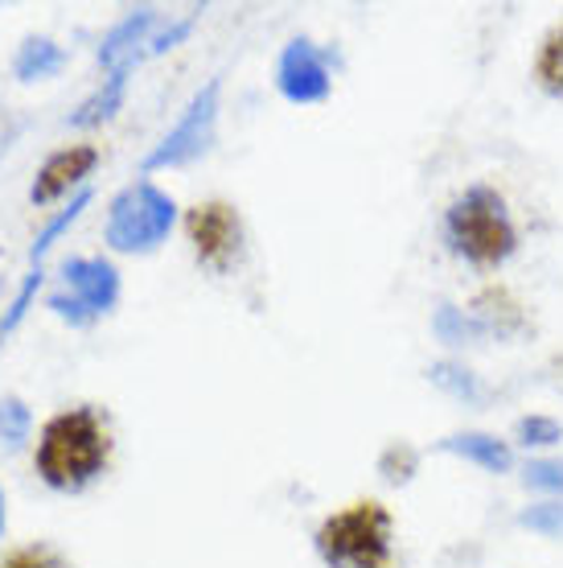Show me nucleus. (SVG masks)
Here are the masks:
<instances>
[{"instance_id":"f257e3e1","label":"nucleus","mask_w":563,"mask_h":568,"mask_svg":"<svg viewBox=\"0 0 563 568\" xmlns=\"http://www.w3.org/2000/svg\"><path fill=\"white\" fill-rule=\"evenodd\" d=\"M112 462V428L95 408H62L42 425L33 469L58 495H79Z\"/></svg>"},{"instance_id":"f03ea898","label":"nucleus","mask_w":563,"mask_h":568,"mask_svg":"<svg viewBox=\"0 0 563 568\" xmlns=\"http://www.w3.org/2000/svg\"><path fill=\"white\" fill-rule=\"evenodd\" d=\"M317 552L329 568H395L391 511L375 498L350 503L317 527Z\"/></svg>"},{"instance_id":"7ed1b4c3","label":"nucleus","mask_w":563,"mask_h":568,"mask_svg":"<svg viewBox=\"0 0 563 568\" xmlns=\"http://www.w3.org/2000/svg\"><path fill=\"white\" fill-rule=\"evenodd\" d=\"M449 243L478 268H498L502 260L514 256L519 231L510 223L506 202L493 194L490 185H473L449 211Z\"/></svg>"},{"instance_id":"20e7f679","label":"nucleus","mask_w":563,"mask_h":568,"mask_svg":"<svg viewBox=\"0 0 563 568\" xmlns=\"http://www.w3.org/2000/svg\"><path fill=\"white\" fill-rule=\"evenodd\" d=\"M177 206L173 199L153 182H132L108 206V223H103V240L112 252H127V256H144L156 252L161 243L170 240Z\"/></svg>"},{"instance_id":"39448f33","label":"nucleus","mask_w":563,"mask_h":568,"mask_svg":"<svg viewBox=\"0 0 563 568\" xmlns=\"http://www.w3.org/2000/svg\"><path fill=\"white\" fill-rule=\"evenodd\" d=\"M120 301V272L103 256H74L62 264V288L45 297V305L71 322V326H91L103 313L115 310Z\"/></svg>"},{"instance_id":"423d86ee","label":"nucleus","mask_w":563,"mask_h":568,"mask_svg":"<svg viewBox=\"0 0 563 568\" xmlns=\"http://www.w3.org/2000/svg\"><path fill=\"white\" fill-rule=\"evenodd\" d=\"M185 235L194 243V256L202 260V268L211 272H231L243 252V219L223 199L197 202L194 211L185 214Z\"/></svg>"},{"instance_id":"0eeeda50","label":"nucleus","mask_w":563,"mask_h":568,"mask_svg":"<svg viewBox=\"0 0 563 568\" xmlns=\"http://www.w3.org/2000/svg\"><path fill=\"white\" fill-rule=\"evenodd\" d=\"M218 79H211V83L197 91L194 100H190V108H185V115L173 124V132L161 141V149H153L149 153V161H144V170H165V165H185V161H194L197 153H206L214 141V120H218Z\"/></svg>"},{"instance_id":"6e6552de","label":"nucleus","mask_w":563,"mask_h":568,"mask_svg":"<svg viewBox=\"0 0 563 568\" xmlns=\"http://www.w3.org/2000/svg\"><path fill=\"white\" fill-rule=\"evenodd\" d=\"M276 87L288 103H321L329 95V62L309 38H296L284 45L280 62H276Z\"/></svg>"},{"instance_id":"1a4fd4ad","label":"nucleus","mask_w":563,"mask_h":568,"mask_svg":"<svg viewBox=\"0 0 563 568\" xmlns=\"http://www.w3.org/2000/svg\"><path fill=\"white\" fill-rule=\"evenodd\" d=\"M99 165V149L95 144H66V149H58L42 161V170L29 185V202L33 206H50V202L66 199V194H79L86 190V178L95 173Z\"/></svg>"},{"instance_id":"9d476101","label":"nucleus","mask_w":563,"mask_h":568,"mask_svg":"<svg viewBox=\"0 0 563 568\" xmlns=\"http://www.w3.org/2000/svg\"><path fill=\"white\" fill-rule=\"evenodd\" d=\"M156 26V13L153 9H141V13L124 17L120 26L103 38V45H99V62L108 67V71H115V67H127V62H141V54H136V45L144 42V33Z\"/></svg>"},{"instance_id":"9b49d317","label":"nucleus","mask_w":563,"mask_h":568,"mask_svg":"<svg viewBox=\"0 0 563 568\" xmlns=\"http://www.w3.org/2000/svg\"><path fill=\"white\" fill-rule=\"evenodd\" d=\"M132 67L136 62H127V67H115L108 79H103V87H99L95 95L79 108V112L71 115V124L74 129H91V124H103V120H112L115 108L124 103V91H127V74H132Z\"/></svg>"},{"instance_id":"f8f14e48","label":"nucleus","mask_w":563,"mask_h":568,"mask_svg":"<svg viewBox=\"0 0 563 568\" xmlns=\"http://www.w3.org/2000/svg\"><path fill=\"white\" fill-rule=\"evenodd\" d=\"M62 62H66L62 45H54L50 38H29L13 58V74L21 79V83H33V79H50V74H58L62 71Z\"/></svg>"},{"instance_id":"ddd939ff","label":"nucleus","mask_w":563,"mask_h":568,"mask_svg":"<svg viewBox=\"0 0 563 568\" xmlns=\"http://www.w3.org/2000/svg\"><path fill=\"white\" fill-rule=\"evenodd\" d=\"M86 206H91V185H86V190H79V194L71 199V206H66V211H58L54 219L38 231V240H33V247H29V260H33V264H42V256L58 243V235H62V231H71V223L86 211Z\"/></svg>"},{"instance_id":"4468645a","label":"nucleus","mask_w":563,"mask_h":568,"mask_svg":"<svg viewBox=\"0 0 563 568\" xmlns=\"http://www.w3.org/2000/svg\"><path fill=\"white\" fill-rule=\"evenodd\" d=\"M535 79L547 95H563V26L551 29L535 58Z\"/></svg>"},{"instance_id":"2eb2a0df","label":"nucleus","mask_w":563,"mask_h":568,"mask_svg":"<svg viewBox=\"0 0 563 568\" xmlns=\"http://www.w3.org/2000/svg\"><path fill=\"white\" fill-rule=\"evenodd\" d=\"M0 568H71V560L54 552L50 544H25V548H13V552L0 556Z\"/></svg>"},{"instance_id":"dca6fc26","label":"nucleus","mask_w":563,"mask_h":568,"mask_svg":"<svg viewBox=\"0 0 563 568\" xmlns=\"http://www.w3.org/2000/svg\"><path fill=\"white\" fill-rule=\"evenodd\" d=\"M449 449L473 457V462H481L485 469H506L510 466V454L490 437H457V440H449Z\"/></svg>"},{"instance_id":"f3484780","label":"nucleus","mask_w":563,"mask_h":568,"mask_svg":"<svg viewBox=\"0 0 563 568\" xmlns=\"http://www.w3.org/2000/svg\"><path fill=\"white\" fill-rule=\"evenodd\" d=\"M38 288H42V268H33L25 276V284L17 288V297H13V305H9V313L0 317V342L9 338L21 322H25V313H29V305H33V297H38Z\"/></svg>"},{"instance_id":"a211bd4d","label":"nucleus","mask_w":563,"mask_h":568,"mask_svg":"<svg viewBox=\"0 0 563 568\" xmlns=\"http://www.w3.org/2000/svg\"><path fill=\"white\" fill-rule=\"evenodd\" d=\"M29 433V408L21 404L17 396L0 399V437L9 440V445H17V440H25Z\"/></svg>"},{"instance_id":"6ab92c4d","label":"nucleus","mask_w":563,"mask_h":568,"mask_svg":"<svg viewBox=\"0 0 563 568\" xmlns=\"http://www.w3.org/2000/svg\"><path fill=\"white\" fill-rule=\"evenodd\" d=\"M563 466H531V483H539V486H560L563 490Z\"/></svg>"},{"instance_id":"aec40b11","label":"nucleus","mask_w":563,"mask_h":568,"mask_svg":"<svg viewBox=\"0 0 563 568\" xmlns=\"http://www.w3.org/2000/svg\"><path fill=\"white\" fill-rule=\"evenodd\" d=\"M522 437H547V445H551V440L560 437V428L547 425V420H526V425H522Z\"/></svg>"},{"instance_id":"412c9836","label":"nucleus","mask_w":563,"mask_h":568,"mask_svg":"<svg viewBox=\"0 0 563 568\" xmlns=\"http://www.w3.org/2000/svg\"><path fill=\"white\" fill-rule=\"evenodd\" d=\"M4 524H9V503H4V490H0V536H4Z\"/></svg>"}]
</instances>
